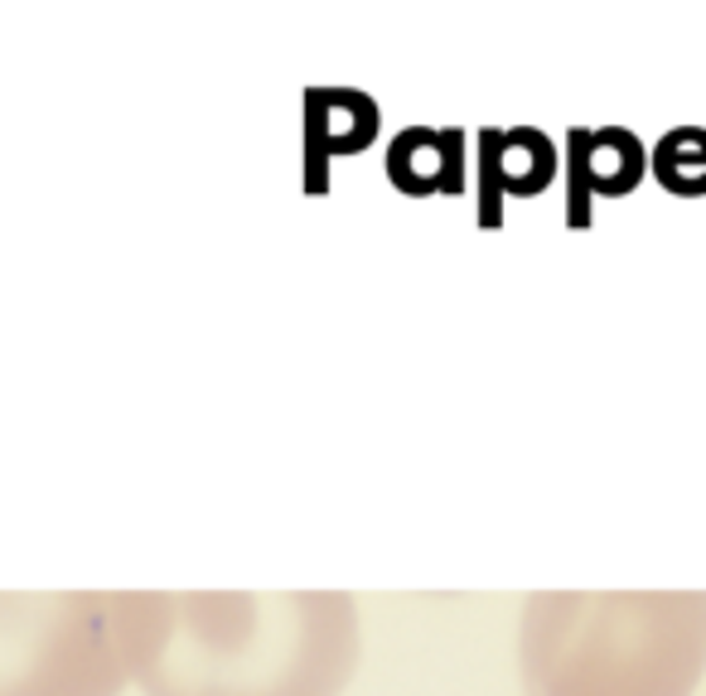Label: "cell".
Instances as JSON below:
<instances>
[{"label": "cell", "mask_w": 706, "mask_h": 696, "mask_svg": "<svg viewBox=\"0 0 706 696\" xmlns=\"http://www.w3.org/2000/svg\"><path fill=\"white\" fill-rule=\"evenodd\" d=\"M353 667L344 590H145V696H339Z\"/></svg>", "instance_id": "cell-1"}, {"label": "cell", "mask_w": 706, "mask_h": 696, "mask_svg": "<svg viewBox=\"0 0 706 696\" xmlns=\"http://www.w3.org/2000/svg\"><path fill=\"white\" fill-rule=\"evenodd\" d=\"M697 625L668 595H532L522 609L528 696H683Z\"/></svg>", "instance_id": "cell-2"}, {"label": "cell", "mask_w": 706, "mask_h": 696, "mask_svg": "<svg viewBox=\"0 0 706 696\" xmlns=\"http://www.w3.org/2000/svg\"><path fill=\"white\" fill-rule=\"evenodd\" d=\"M145 590H0V696H121Z\"/></svg>", "instance_id": "cell-3"}]
</instances>
